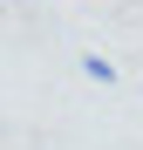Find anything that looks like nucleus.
<instances>
[{
  "label": "nucleus",
  "instance_id": "obj_1",
  "mask_svg": "<svg viewBox=\"0 0 143 150\" xmlns=\"http://www.w3.org/2000/svg\"><path fill=\"white\" fill-rule=\"evenodd\" d=\"M82 75H89V82H102V89H109V82H116V62H102V55H82Z\"/></svg>",
  "mask_w": 143,
  "mask_h": 150
}]
</instances>
